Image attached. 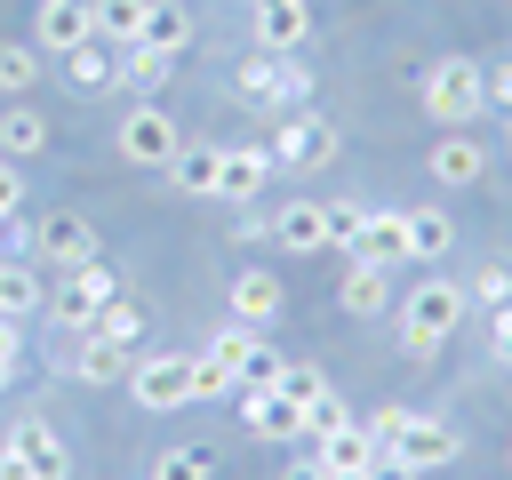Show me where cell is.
<instances>
[{
	"label": "cell",
	"mask_w": 512,
	"mask_h": 480,
	"mask_svg": "<svg viewBox=\"0 0 512 480\" xmlns=\"http://www.w3.org/2000/svg\"><path fill=\"white\" fill-rule=\"evenodd\" d=\"M168 72H176V56H168V48H144V40H128V48H120V80H128V88H144V96H152Z\"/></svg>",
	"instance_id": "cell-30"
},
{
	"label": "cell",
	"mask_w": 512,
	"mask_h": 480,
	"mask_svg": "<svg viewBox=\"0 0 512 480\" xmlns=\"http://www.w3.org/2000/svg\"><path fill=\"white\" fill-rule=\"evenodd\" d=\"M416 104H424V120H432V128H472V120L488 112L480 64H472V56H440V64H424V80H416Z\"/></svg>",
	"instance_id": "cell-2"
},
{
	"label": "cell",
	"mask_w": 512,
	"mask_h": 480,
	"mask_svg": "<svg viewBox=\"0 0 512 480\" xmlns=\"http://www.w3.org/2000/svg\"><path fill=\"white\" fill-rule=\"evenodd\" d=\"M240 392V376L224 368V360H208V352H192V400H232Z\"/></svg>",
	"instance_id": "cell-34"
},
{
	"label": "cell",
	"mask_w": 512,
	"mask_h": 480,
	"mask_svg": "<svg viewBox=\"0 0 512 480\" xmlns=\"http://www.w3.org/2000/svg\"><path fill=\"white\" fill-rule=\"evenodd\" d=\"M232 400H240V424H248L256 440H304V408H296L280 384H240Z\"/></svg>",
	"instance_id": "cell-12"
},
{
	"label": "cell",
	"mask_w": 512,
	"mask_h": 480,
	"mask_svg": "<svg viewBox=\"0 0 512 480\" xmlns=\"http://www.w3.org/2000/svg\"><path fill=\"white\" fill-rule=\"evenodd\" d=\"M80 40H96L88 0H40V8H32V48H40V56H72Z\"/></svg>",
	"instance_id": "cell-15"
},
{
	"label": "cell",
	"mask_w": 512,
	"mask_h": 480,
	"mask_svg": "<svg viewBox=\"0 0 512 480\" xmlns=\"http://www.w3.org/2000/svg\"><path fill=\"white\" fill-rule=\"evenodd\" d=\"M424 168H432V184H448V192H456V184H480V176H488V144H480L472 128H440V144L424 152Z\"/></svg>",
	"instance_id": "cell-14"
},
{
	"label": "cell",
	"mask_w": 512,
	"mask_h": 480,
	"mask_svg": "<svg viewBox=\"0 0 512 480\" xmlns=\"http://www.w3.org/2000/svg\"><path fill=\"white\" fill-rule=\"evenodd\" d=\"M488 352L512 368V304H504V312H488Z\"/></svg>",
	"instance_id": "cell-43"
},
{
	"label": "cell",
	"mask_w": 512,
	"mask_h": 480,
	"mask_svg": "<svg viewBox=\"0 0 512 480\" xmlns=\"http://www.w3.org/2000/svg\"><path fill=\"white\" fill-rule=\"evenodd\" d=\"M144 8H152V0H88V24H96V40L128 48V40L144 32Z\"/></svg>",
	"instance_id": "cell-29"
},
{
	"label": "cell",
	"mask_w": 512,
	"mask_h": 480,
	"mask_svg": "<svg viewBox=\"0 0 512 480\" xmlns=\"http://www.w3.org/2000/svg\"><path fill=\"white\" fill-rule=\"evenodd\" d=\"M112 144H120V160H128V168H168V160L184 152V128H176L160 104H128V120H120V136H112Z\"/></svg>",
	"instance_id": "cell-6"
},
{
	"label": "cell",
	"mask_w": 512,
	"mask_h": 480,
	"mask_svg": "<svg viewBox=\"0 0 512 480\" xmlns=\"http://www.w3.org/2000/svg\"><path fill=\"white\" fill-rule=\"evenodd\" d=\"M312 0H256V48H280V56H304L312 40Z\"/></svg>",
	"instance_id": "cell-16"
},
{
	"label": "cell",
	"mask_w": 512,
	"mask_h": 480,
	"mask_svg": "<svg viewBox=\"0 0 512 480\" xmlns=\"http://www.w3.org/2000/svg\"><path fill=\"white\" fill-rule=\"evenodd\" d=\"M24 208V176H16V160H0V216H16Z\"/></svg>",
	"instance_id": "cell-44"
},
{
	"label": "cell",
	"mask_w": 512,
	"mask_h": 480,
	"mask_svg": "<svg viewBox=\"0 0 512 480\" xmlns=\"http://www.w3.org/2000/svg\"><path fill=\"white\" fill-rule=\"evenodd\" d=\"M336 296H344V312H352V320H384V312L400 304V288H392V272H384V264H352Z\"/></svg>",
	"instance_id": "cell-21"
},
{
	"label": "cell",
	"mask_w": 512,
	"mask_h": 480,
	"mask_svg": "<svg viewBox=\"0 0 512 480\" xmlns=\"http://www.w3.org/2000/svg\"><path fill=\"white\" fill-rule=\"evenodd\" d=\"M368 480H424V472H416L408 456H392V448H376V456H368Z\"/></svg>",
	"instance_id": "cell-41"
},
{
	"label": "cell",
	"mask_w": 512,
	"mask_h": 480,
	"mask_svg": "<svg viewBox=\"0 0 512 480\" xmlns=\"http://www.w3.org/2000/svg\"><path fill=\"white\" fill-rule=\"evenodd\" d=\"M0 448H8V456H24V464H32V480H72L64 432H56L48 416H16V424L0 432Z\"/></svg>",
	"instance_id": "cell-10"
},
{
	"label": "cell",
	"mask_w": 512,
	"mask_h": 480,
	"mask_svg": "<svg viewBox=\"0 0 512 480\" xmlns=\"http://www.w3.org/2000/svg\"><path fill=\"white\" fill-rule=\"evenodd\" d=\"M0 480H32V464H24V456H8V448H0Z\"/></svg>",
	"instance_id": "cell-45"
},
{
	"label": "cell",
	"mask_w": 512,
	"mask_h": 480,
	"mask_svg": "<svg viewBox=\"0 0 512 480\" xmlns=\"http://www.w3.org/2000/svg\"><path fill=\"white\" fill-rule=\"evenodd\" d=\"M128 344H104V336H88V328H72V376L80 384H120L128 376Z\"/></svg>",
	"instance_id": "cell-22"
},
{
	"label": "cell",
	"mask_w": 512,
	"mask_h": 480,
	"mask_svg": "<svg viewBox=\"0 0 512 480\" xmlns=\"http://www.w3.org/2000/svg\"><path fill=\"white\" fill-rule=\"evenodd\" d=\"M48 304V288H40V272H24L16 256H0V320H32Z\"/></svg>",
	"instance_id": "cell-27"
},
{
	"label": "cell",
	"mask_w": 512,
	"mask_h": 480,
	"mask_svg": "<svg viewBox=\"0 0 512 480\" xmlns=\"http://www.w3.org/2000/svg\"><path fill=\"white\" fill-rule=\"evenodd\" d=\"M64 80H72V96H104V88H120V48H112V40H80V48L64 56Z\"/></svg>",
	"instance_id": "cell-20"
},
{
	"label": "cell",
	"mask_w": 512,
	"mask_h": 480,
	"mask_svg": "<svg viewBox=\"0 0 512 480\" xmlns=\"http://www.w3.org/2000/svg\"><path fill=\"white\" fill-rule=\"evenodd\" d=\"M272 168H320V160H336V128L320 120V112H280V128H272Z\"/></svg>",
	"instance_id": "cell-7"
},
{
	"label": "cell",
	"mask_w": 512,
	"mask_h": 480,
	"mask_svg": "<svg viewBox=\"0 0 512 480\" xmlns=\"http://www.w3.org/2000/svg\"><path fill=\"white\" fill-rule=\"evenodd\" d=\"M232 88H240V104H256V112H296V104H312L304 56H280V48H248L240 72H232Z\"/></svg>",
	"instance_id": "cell-3"
},
{
	"label": "cell",
	"mask_w": 512,
	"mask_h": 480,
	"mask_svg": "<svg viewBox=\"0 0 512 480\" xmlns=\"http://www.w3.org/2000/svg\"><path fill=\"white\" fill-rule=\"evenodd\" d=\"M208 472H216V464H208V456H200V448H160V456H152V472H144V480H208Z\"/></svg>",
	"instance_id": "cell-35"
},
{
	"label": "cell",
	"mask_w": 512,
	"mask_h": 480,
	"mask_svg": "<svg viewBox=\"0 0 512 480\" xmlns=\"http://www.w3.org/2000/svg\"><path fill=\"white\" fill-rule=\"evenodd\" d=\"M280 480H328V456H320V448H304V456H288V464H280Z\"/></svg>",
	"instance_id": "cell-42"
},
{
	"label": "cell",
	"mask_w": 512,
	"mask_h": 480,
	"mask_svg": "<svg viewBox=\"0 0 512 480\" xmlns=\"http://www.w3.org/2000/svg\"><path fill=\"white\" fill-rule=\"evenodd\" d=\"M344 264H384V272H400V264H408V208H368L360 232H352V248H344Z\"/></svg>",
	"instance_id": "cell-9"
},
{
	"label": "cell",
	"mask_w": 512,
	"mask_h": 480,
	"mask_svg": "<svg viewBox=\"0 0 512 480\" xmlns=\"http://www.w3.org/2000/svg\"><path fill=\"white\" fill-rule=\"evenodd\" d=\"M464 312H472L464 280H448V272L416 280V288L392 304V320H400V352H408V360H432V352H440V336H456V320H464Z\"/></svg>",
	"instance_id": "cell-1"
},
{
	"label": "cell",
	"mask_w": 512,
	"mask_h": 480,
	"mask_svg": "<svg viewBox=\"0 0 512 480\" xmlns=\"http://www.w3.org/2000/svg\"><path fill=\"white\" fill-rule=\"evenodd\" d=\"M480 88H488V104H504V112H512V56L480 64Z\"/></svg>",
	"instance_id": "cell-40"
},
{
	"label": "cell",
	"mask_w": 512,
	"mask_h": 480,
	"mask_svg": "<svg viewBox=\"0 0 512 480\" xmlns=\"http://www.w3.org/2000/svg\"><path fill=\"white\" fill-rule=\"evenodd\" d=\"M32 248L64 272V264H80V256H96V224L88 216H72V208H48L40 224H32Z\"/></svg>",
	"instance_id": "cell-17"
},
{
	"label": "cell",
	"mask_w": 512,
	"mask_h": 480,
	"mask_svg": "<svg viewBox=\"0 0 512 480\" xmlns=\"http://www.w3.org/2000/svg\"><path fill=\"white\" fill-rule=\"evenodd\" d=\"M336 424H352V408H344V400H336V392H320V400H312V408H304V440H328V432H336Z\"/></svg>",
	"instance_id": "cell-37"
},
{
	"label": "cell",
	"mask_w": 512,
	"mask_h": 480,
	"mask_svg": "<svg viewBox=\"0 0 512 480\" xmlns=\"http://www.w3.org/2000/svg\"><path fill=\"white\" fill-rule=\"evenodd\" d=\"M312 448H320L328 464H368V456H376V440H368V424H360V416H352V424H336V432H328V440H312Z\"/></svg>",
	"instance_id": "cell-31"
},
{
	"label": "cell",
	"mask_w": 512,
	"mask_h": 480,
	"mask_svg": "<svg viewBox=\"0 0 512 480\" xmlns=\"http://www.w3.org/2000/svg\"><path fill=\"white\" fill-rule=\"evenodd\" d=\"M136 40H144V48H168V56H184V48H192V8H176V0H152Z\"/></svg>",
	"instance_id": "cell-23"
},
{
	"label": "cell",
	"mask_w": 512,
	"mask_h": 480,
	"mask_svg": "<svg viewBox=\"0 0 512 480\" xmlns=\"http://www.w3.org/2000/svg\"><path fill=\"white\" fill-rule=\"evenodd\" d=\"M392 456H408L416 472H440V464H456V432H448L440 416H424V408H408V424H400V440H392Z\"/></svg>",
	"instance_id": "cell-18"
},
{
	"label": "cell",
	"mask_w": 512,
	"mask_h": 480,
	"mask_svg": "<svg viewBox=\"0 0 512 480\" xmlns=\"http://www.w3.org/2000/svg\"><path fill=\"white\" fill-rule=\"evenodd\" d=\"M272 240H280L288 256H320V248H328V200H288V208H272Z\"/></svg>",
	"instance_id": "cell-19"
},
{
	"label": "cell",
	"mask_w": 512,
	"mask_h": 480,
	"mask_svg": "<svg viewBox=\"0 0 512 480\" xmlns=\"http://www.w3.org/2000/svg\"><path fill=\"white\" fill-rule=\"evenodd\" d=\"M272 176H280V168H272L264 144H224V152H216V200H224V208H248Z\"/></svg>",
	"instance_id": "cell-11"
},
{
	"label": "cell",
	"mask_w": 512,
	"mask_h": 480,
	"mask_svg": "<svg viewBox=\"0 0 512 480\" xmlns=\"http://www.w3.org/2000/svg\"><path fill=\"white\" fill-rule=\"evenodd\" d=\"M216 152H224V144H184V152L168 160V184L192 192V200H216Z\"/></svg>",
	"instance_id": "cell-24"
},
{
	"label": "cell",
	"mask_w": 512,
	"mask_h": 480,
	"mask_svg": "<svg viewBox=\"0 0 512 480\" xmlns=\"http://www.w3.org/2000/svg\"><path fill=\"white\" fill-rule=\"evenodd\" d=\"M40 80V48H24V40H0V96H24Z\"/></svg>",
	"instance_id": "cell-32"
},
{
	"label": "cell",
	"mask_w": 512,
	"mask_h": 480,
	"mask_svg": "<svg viewBox=\"0 0 512 480\" xmlns=\"http://www.w3.org/2000/svg\"><path fill=\"white\" fill-rule=\"evenodd\" d=\"M464 296H472V304H488V312H504V304H512V264H504V256H496V264H480V272L464 280Z\"/></svg>",
	"instance_id": "cell-33"
},
{
	"label": "cell",
	"mask_w": 512,
	"mask_h": 480,
	"mask_svg": "<svg viewBox=\"0 0 512 480\" xmlns=\"http://www.w3.org/2000/svg\"><path fill=\"white\" fill-rule=\"evenodd\" d=\"M24 368V320H0V384H16Z\"/></svg>",
	"instance_id": "cell-39"
},
{
	"label": "cell",
	"mask_w": 512,
	"mask_h": 480,
	"mask_svg": "<svg viewBox=\"0 0 512 480\" xmlns=\"http://www.w3.org/2000/svg\"><path fill=\"white\" fill-rule=\"evenodd\" d=\"M104 296H120V272H112L104 256H80V264H64V280H56V296H48V320H56V328H88Z\"/></svg>",
	"instance_id": "cell-5"
},
{
	"label": "cell",
	"mask_w": 512,
	"mask_h": 480,
	"mask_svg": "<svg viewBox=\"0 0 512 480\" xmlns=\"http://www.w3.org/2000/svg\"><path fill=\"white\" fill-rule=\"evenodd\" d=\"M40 152H48V120H40L32 104L0 112V160H40Z\"/></svg>",
	"instance_id": "cell-26"
},
{
	"label": "cell",
	"mask_w": 512,
	"mask_h": 480,
	"mask_svg": "<svg viewBox=\"0 0 512 480\" xmlns=\"http://www.w3.org/2000/svg\"><path fill=\"white\" fill-rule=\"evenodd\" d=\"M224 304H232V320H240V328H272V320L288 312V288H280V272H264V264H248V272H232V288H224Z\"/></svg>",
	"instance_id": "cell-13"
},
{
	"label": "cell",
	"mask_w": 512,
	"mask_h": 480,
	"mask_svg": "<svg viewBox=\"0 0 512 480\" xmlns=\"http://www.w3.org/2000/svg\"><path fill=\"white\" fill-rule=\"evenodd\" d=\"M128 400L168 416V408H192V352H136L128 360Z\"/></svg>",
	"instance_id": "cell-4"
},
{
	"label": "cell",
	"mask_w": 512,
	"mask_h": 480,
	"mask_svg": "<svg viewBox=\"0 0 512 480\" xmlns=\"http://www.w3.org/2000/svg\"><path fill=\"white\" fill-rule=\"evenodd\" d=\"M328 480H368V464H328Z\"/></svg>",
	"instance_id": "cell-46"
},
{
	"label": "cell",
	"mask_w": 512,
	"mask_h": 480,
	"mask_svg": "<svg viewBox=\"0 0 512 480\" xmlns=\"http://www.w3.org/2000/svg\"><path fill=\"white\" fill-rule=\"evenodd\" d=\"M280 392H288V400H296V408H312V400H320V392H328V376H320V368H312V360H280Z\"/></svg>",
	"instance_id": "cell-36"
},
{
	"label": "cell",
	"mask_w": 512,
	"mask_h": 480,
	"mask_svg": "<svg viewBox=\"0 0 512 480\" xmlns=\"http://www.w3.org/2000/svg\"><path fill=\"white\" fill-rule=\"evenodd\" d=\"M88 336H104V344H128V352H136V336H144V304H136V296H104V304H96V320H88Z\"/></svg>",
	"instance_id": "cell-28"
},
{
	"label": "cell",
	"mask_w": 512,
	"mask_h": 480,
	"mask_svg": "<svg viewBox=\"0 0 512 480\" xmlns=\"http://www.w3.org/2000/svg\"><path fill=\"white\" fill-rule=\"evenodd\" d=\"M208 360H224L240 384H280V352H272V336H264V328L224 320V328L208 336Z\"/></svg>",
	"instance_id": "cell-8"
},
{
	"label": "cell",
	"mask_w": 512,
	"mask_h": 480,
	"mask_svg": "<svg viewBox=\"0 0 512 480\" xmlns=\"http://www.w3.org/2000/svg\"><path fill=\"white\" fill-rule=\"evenodd\" d=\"M360 216H368V200H328V248H352Z\"/></svg>",
	"instance_id": "cell-38"
},
{
	"label": "cell",
	"mask_w": 512,
	"mask_h": 480,
	"mask_svg": "<svg viewBox=\"0 0 512 480\" xmlns=\"http://www.w3.org/2000/svg\"><path fill=\"white\" fill-rule=\"evenodd\" d=\"M448 240H456L448 208H408V264H440V256H448Z\"/></svg>",
	"instance_id": "cell-25"
}]
</instances>
